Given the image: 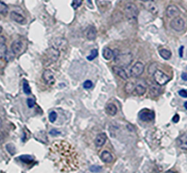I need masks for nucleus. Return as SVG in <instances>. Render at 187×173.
Wrapping results in <instances>:
<instances>
[{"label": "nucleus", "instance_id": "f257e3e1", "mask_svg": "<svg viewBox=\"0 0 187 173\" xmlns=\"http://www.w3.org/2000/svg\"><path fill=\"white\" fill-rule=\"evenodd\" d=\"M60 56V52L56 48L51 47L48 48L44 55V63L45 65H50L53 64L59 59Z\"/></svg>", "mask_w": 187, "mask_h": 173}, {"label": "nucleus", "instance_id": "f03ea898", "mask_svg": "<svg viewBox=\"0 0 187 173\" xmlns=\"http://www.w3.org/2000/svg\"><path fill=\"white\" fill-rule=\"evenodd\" d=\"M133 56L131 53H121L115 57V62L117 66L121 67H127L132 64Z\"/></svg>", "mask_w": 187, "mask_h": 173}, {"label": "nucleus", "instance_id": "7ed1b4c3", "mask_svg": "<svg viewBox=\"0 0 187 173\" xmlns=\"http://www.w3.org/2000/svg\"><path fill=\"white\" fill-rule=\"evenodd\" d=\"M138 14H139V10L135 4L130 3L126 5L124 8V15L127 20L131 22L135 21L138 18Z\"/></svg>", "mask_w": 187, "mask_h": 173}, {"label": "nucleus", "instance_id": "20e7f679", "mask_svg": "<svg viewBox=\"0 0 187 173\" xmlns=\"http://www.w3.org/2000/svg\"><path fill=\"white\" fill-rule=\"evenodd\" d=\"M154 79L158 85L164 86L170 80V78L162 70H156L154 72Z\"/></svg>", "mask_w": 187, "mask_h": 173}, {"label": "nucleus", "instance_id": "39448f33", "mask_svg": "<svg viewBox=\"0 0 187 173\" xmlns=\"http://www.w3.org/2000/svg\"><path fill=\"white\" fill-rule=\"evenodd\" d=\"M170 27L174 31L180 32L184 30L185 29V21L183 18L180 17H176L173 18L170 22Z\"/></svg>", "mask_w": 187, "mask_h": 173}, {"label": "nucleus", "instance_id": "423d86ee", "mask_svg": "<svg viewBox=\"0 0 187 173\" xmlns=\"http://www.w3.org/2000/svg\"><path fill=\"white\" fill-rule=\"evenodd\" d=\"M138 117L143 121H151L155 118V114L151 110L143 109L140 111Z\"/></svg>", "mask_w": 187, "mask_h": 173}, {"label": "nucleus", "instance_id": "0eeeda50", "mask_svg": "<svg viewBox=\"0 0 187 173\" xmlns=\"http://www.w3.org/2000/svg\"><path fill=\"white\" fill-rule=\"evenodd\" d=\"M144 64L140 61H138L132 67L130 73L133 77H139L143 73Z\"/></svg>", "mask_w": 187, "mask_h": 173}, {"label": "nucleus", "instance_id": "6e6552de", "mask_svg": "<svg viewBox=\"0 0 187 173\" xmlns=\"http://www.w3.org/2000/svg\"><path fill=\"white\" fill-rule=\"evenodd\" d=\"M180 12L178 7L174 4H170L166 9V15L169 18H175L178 17Z\"/></svg>", "mask_w": 187, "mask_h": 173}, {"label": "nucleus", "instance_id": "1a4fd4ad", "mask_svg": "<svg viewBox=\"0 0 187 173\" xmlns=\"http://www.w3.org/2000/svg\"><path fill=\"white\" fill-rule=\"evenodd\" d=\"M42 79L48 86H53L55 83L54 74L50 70H45L42 73Z\"/></svg>", "mask_w": 187, "mask_h": 173}, {"label": "nucleus", "instance_id": "9d476101", "mask_svg": "<svg viewBox=\"0 0 187 173\" xmlns=\"http://www.w3.org/2000/svg\"><path fill=\"white\" fill-rule=\"evenodd\" d=\"M23 44L21 40H14L11 45V50L15 55H19L23 51Z\"/></svg>", "mask_w": 187, "mask_h": 173}, {"label": "nucleus", "instance_id": "9b49d317", "mask_svg": "<svg viewBox=\"0 0 187 173\" xmlns=\"http://www.w3.org/2000/svg\"><path fill=\"white\" fill-rule=\"evenodd\" d=\"M112 69L113 71H114V73L116 74L118 77L121 78L122 79L124 80V81H127V80L128 79V75H127V72H125V70H124L122 67L116 65L114 66V67H112Z\"/></svg>", "mask_w": 187, "mask_h": 173}, {"label": "nucleus", "instance_id": "f8f14e48", "mask_svg": "<svg viewBox=\"0 0 187 173\" xmlns=\"http://www.w3.org/2000/svg\"><path fill=\"white\" fill-rule=\"evenodd\" d=\"M97 30L96 28L93 26H88L87 29H86L85 31V34H86V38L89 40H94L97 37Z\"/></svg>", "mask_w": 187, "mask_h": 173}, {"label": "nucleus", "instance_id": "ddd939ff", "mask_svg": "<svg viewBox=\"0 0 187 173\" xmlns=\"http://www.w3.org/2000/svg\"><path fill=\"white\" fill-rule=\"evenodd\" d=\"M107 140V135L105 133H100L97 135L94 140V144L97 147H102L105 144Z\"/></svg>", "mask_w": 187, "mask_h": 173}, {"label": "nucleus", "instance_id": "4468645a", "mask_svg": "<svg viewBox=\"0 0 187 173\" xmlns=\"http://www.w3.org/2000/svg\"><path fill=\"white\" fill-rule=\"evenodd\" d=\"M177 143L178 147L181 150H187V134H183L180 135L177 140Z\"/></svg>", "mask_w": 187, "mask_h": 173}, {"label": "nucleus", "instance_id": "2eb2a0df", "mask_svg": "<svg viewBox=\"0 0 187 173\" xmlns=\"http://www.w3.org/2000/svg\"><path fill=\"white\" fill-rule=\"evenodd\" d=\"M54 45L53 46V48H56L57 50H64V48H67V41L65 39L62 38V37H59V38H56L54 41Z\"/></svg>", "mask_w": 187, "mask_h": 173}, {"label": "nucleus", "instance_id": "dca6fc26", "mask_svg": "<svg viewBox=\"0 0 187 173\" xmlns=\"http://www.w3.org/2000/svg\"><path fill=\"white\" fill-rule=\"evenodd\" d=\"M100 158H101L102 161L104 163H111L114 160V156L113 155L110 153L108 150H104V151L102 152V153L100 154Z\"/></svg>", "mask_w": 187, "mask_h": 173}, {"label": "nucleus", "instance_id": "f3484780", "mask_svg": "<svg viewBox=\"0 0 187 173\" xmlns=\"http://www.w3.org/2000/svg\"><path fill=\"white\" fill-rule=\"evenodd\" d=\"M10 18L18 23H23L25 21L24 17L18 12H15V11H12L10 13Z\"/></svg>", "mask_w": 187, "mask_h": 173}, {"label": "nucleus", "instance_id": "a211bd4d", "mask_svg": "<svg viewBox=\"0 0 187 173\" xmlns=\"http://www.w3.org/2000/svg\"><path fill=\"white\" fill-rule=\"evenodd\" d=\"M105 110H106L107 114L109 115V116H116L118 111V108H117V107H116V105L113 103L108 104V105L106 106V109Z\"/></svg>", "mask_w": 187, "mask_h": 173}, {"label": "nucleus", "instance_id": "6ab92c4d", "mask_svg": "<svg viewBox=\"0 0 187 173\" xmlns=\"http://www.w3.org/2000/svg\"><path fill=\"white\" fill-rule=\"evenodd\" d=\"M103 56L105 59H106V60H110V59L113 57V56H114V51H113L110 48L106 47V48H105L104 49H103Z\"/></svg>", "mask_w": 187, "mask_h": 173}, {"label": "nucleus", "instance_id": "aec40b11", "mask_svg": "<svg viewBox=\"0 0 187 173\" xmlns=\"http://www.w3.org/2000/svg\"><path fill=\"white\" fill-rule=\"evenodd\" d=\"M135 92H136V94L139 96L144 95L146 92V88L145 87V86H143V85L138 84V86H135Z\"/></svg>", "mask_w": 187, "mask_h": 173}, {"label": "nucleus", "instance_id": "412c9836", "mask_svg": "<svg viewBox=\"0 0 187 173\" xmlns=\"http://www.w3.org/2000/svg\"><path fill=\"white\" fill-rule=\"evenodd\" d=\"M159 55L161 56V57L162 59H164V60H168L171 58L172 56V53L170 51L167 49H162L159 51Z\"/></svg>", "mask_w": 187, "mask_h": 173}, {"label": "nucleus", "instance_id": "4be33fe9", "mask_svg": "<svg viewBox=\"0 0 187 173\" xmlns=\"http://www.w3.org/2000/svg\"><path fill=\"white\" fill-rule=\"evenodd\" d=\"M135 83H132V82H128V83L126 84L125 86V92L127 93V94H131L135 91Z\"/></svg>", "mask_w": 187, "mask_h": 173}, {"label": "nucleus", "instance_id": "5701e85b", "mask_svg": "<svg viewBox=\"0 0 187 173\" xmlns=\"http://www.w3.org/2000/svg\"><path fill=\"white\" fill-rule=\"evenodd\" d=\"M9 7L5 3L0 1V14L1 15H6L8 12Z\"/></svg>", "mask_w": 187, "mask_h": 173}, {"label": "nucleus", "instance_id": "b1692460", "mask_svg": "<svg viewBox=\"0 0 187 173\" xmlns=\"http://www.w3.org/2000/svg\"><path fill=\"white\" fill-rule=\"evenodd\" d=\"M7 52V45L4 43H0V59L4 58Z\"/></svg>", "mask_w": 187, "mask_h": 173}, {"label": "nucleus", "instance_id": "393cba45", "mask_svg": "<svg viewBox=\"0 0 187 173\" xmlns=\"http://www.w3.org/2000/svg\"><path fill=\"white\" fill-rule=\"evenodd\" d=\"M23 92L26 94H31V89H30V86H29V83L24 80L23 82Z\"/></svg>", "mask_w": 187, "mask_h": 173}, {"label": "nucleus", "instance_id": "a878e982", "mask_svg": "<svg viewBox=\"0 0 187 173\" xmlns=\"http://www.w3.org/2000/svg\"><path fill=\"white\" fill-rule=\"evenodd\" d=\"M98 56V51L97 49H93L91 51V54L87 56V59L89 61H92Z\"/></svg>", "mask_w": 187, "mask_h": 173}, {"label": "nucleus", "instance_id": "bb28decb", "mask_svg": "<svg viewBox=\"0 0 187 173\" xmlns=\"http://www.w3.org/2000/svg\"><path fill=\"white\" fill-rule=\"evenodd\" d=\"M15 55L14 54L13 52L12 51V50H10V51H7V53H6L5 56H4V58H5V60L7 61H12V59H14V57H15Z\"/></svg>", "mask_w": 187, "mask_h": 173}, {"label": "nucleus", "instance_id": "cd10ccee", "mask_svg": "<svg viewBox=\"0 0 187 173\" xmlns=\"http://www.w3.org/2000/svg\"><path fill=\"white\" fill-rule=\"evenodd\" d=\"M20 159L26 164H29L33 161V158L29 156H20Z\"/></svg>", "mask_w": 187, "mask_h": 173}, {"label": "nucleus", "instance_id": "c85d7f7f", "mask_svg": "<svg viewBox=\"0 0 187 173\" xmlns=\"http://www.w3.org/2000/svg\"><path fill=\"white\" fill-rule=\"evenodd\" d=\"M82 3L83 0H73L72 2V7H73L74 10H77L82 4Z\"/></svg>", "mask_w": 187, "mask_h": 173}, {"label": "nucleus", "instance_id": "c756f323", "mask_svg": "<svg viewBox=\"0 0 187 173\" xmlns=\"http://www.w3.org/2000/svg\"><path fill=\"white\" fill-rule=\"evenodd\" d=\"M6 148H7V151L10 153L11 155H13L15 153V148L13 145H11V144H8L6 146Z\"/></svg>", "mask_w": 187, "mask_h": 173}, {"label": "nucleus", "instance_id": "7c9ffc66", "mask_svg": "<svg viewBox=\"0 0 187 173\" xmlns=\"http://www.w3.org/2000/svg\"><path fill=\"white\" fill-rule=\"evenodd\" d=\"M57 119V113L55 111H52V112L50 113L49 114V121L51 123H53L56 121V120Z\"/></svg>", "mask_w": 187, "mask_h": 173}, {"label": "nucleus", "instance_id": "2f4dec72", "mask_svg": "<svg viewBox=\"0 0 187 173\" xmlns=\"http://www.w3.org/2000/svg\"><path fill=\"white\" fill-rule=\"evenodd\" d=\"M92 86H93V83H92V81H89V80H87V81H85L84 83H83V88L86 89H90Z\"/></svg>", "mask_w": 187, "mask_h": 173}, {"label": "nucleus", "instance_id": "473e14b6", "mask_svg": "<svg viewBox=\"0 0 187 173\" xmlns=\"http://www.w3.org/2000/svg\"><path fill=\"white\" fill-rule=\"evenodd\" d=\"M89 169L92 172H100L102 171V167L100 166H95V165H94V166H91Z\"/></svg>", "mask_w": 187, "mask_h": 173}, {"label": "nucleus", "instance_id": "72a5a7b5", "mask_svg": "<svg viewBox=\"0 0 187 173\" xmlns=\"http://www.w3.org/2000/svg\"><path fill=\"white\" fill-rule=\"evenodd\" d=\"M27 105L29 108H34V105H35V102H34V100L33 99L29 98L27 100Z\"/></svg>", "mask_w": 187, "mask_h": 173}, {"label": "nucleus", "instance_id": "f704fd0d", "mask_svg": "<svg viewBox=\"0 0 187 173\" xmlns=\"http://www.w3.org/2000/svg\"><path fill=\"white\" fill-rule=\"evenodd\" d=\"M178 94L181 97H183V98H187V90H185V89H181V90H180L178 92Z\"/></svg>", "mask_w": 187, "mask_h": 173}, {"label": "nucleus", "instance_id": "c9c22d12", "mask_svg": "<svg viewBox=\"0 0 187 173\" xmlns=\"http://www.w3.org/2000/svg\"><path fill=\"white\" fill-rule=\"evenodd\" d=\"M148 9L152 12H156V7L155 5H148Z\"/></svg>", "mask_w": 187, "mask_h": 173}, {"label": "nucleus", "instance_id": "e433bc0d", "mask_svg": "<svg viewBox=\"0 0 187 173\" xmlns=\"http://www.w3.org/2000/svg\"><path fill=\"white\" fill-rule=\"evenodd\" d=\"M172 121H173L174 123H178L179 121V120H180V116H179V115L178 114H175V116H173V118H172Z\"/></svg>", "mask_w": 187, "mask_h": 173}, {"label": "nucleus", "instance_id": "4c0bfd02", "mask_svg": "<svg viewBox=\"0 0 187 173\" xmlns=\"http://www.w3.org/2000/svg\"><path fill=\"white\" fill-rule=\"evenodd\" d=\"M179 56L180 58L183 57V46H180V48H179Z\"/></svg>", "mask_w": 187, "mask_h": 173}, {"label": "nucleus", "instance_id": "58836bf2", "mask_svg": "<svg viewBox=\"0 0 187 173\" xmlns=\"http://www.w3.org/2000/svg\"><path fill=\"white\" fill-rule=\"evenodd\" d=\"M181 78L183 80V81H187V73H186V72H184V73L182 74Z\"/></svg>", "mask_w": 187, "mask_h": 173}, {"label": "nucleus", "instance_id": "ea45409f", "mask_svg": "<svg viewBox=\"0 0 187 173\" xmlns=\"http://www.w3.org/2000/svg\"><path fill=\"white\" fill-rule=\"evenodd\" d=\"M50 134H52V135H57V134H59V132L58 131H56V130L53 129V130H51V131L50 132Z\"/></svg>", "mask_w": 187, "mask_h": 173}, {"label": "nucleus", "instance_id": "a19ab883", "mask_svg": "<svg viewBox=\"0 0 187 173\" xmlns=\"http://www.w3.org/2000/svg\"><path fill=\"white\" fill-rule=\"evenodd\" d=\"M2 125H3V121H2V119L0 118V130H1V129L2 128Z\"/></svg>", "mask_w": 187, "mask_h": 173}, {"label": "nucleus", "instance_id": "79ce46f5", "mask_svg": "<svg viewBox=\"0 0 187 173\" xmlns=\"http://www.w3.org/2000/svg\"><path fill=\"white\" fill-rule=\"evenodd\" d=\"M141 1H143L145 2H153L154 0H141Z\"/></svg>", "mask_w": 187, "mask_h": 173}, {"label": "nucleus", "instance_id": "37998d69", "mask_svg": "<svg viewBox=\"0 0 187 173\" xmlns=\"http://www.w3.org/2000/svg\"><path fill=\"white\" fill-rule=\"evenodd\" d=\"M164 173H175V172H172V171H171V170H169V171H167V172H165Z\"/></svg>", "mask_w": 187, "mask_h": 173}, {"label": "nucleus", "instance_id": "c03bdc74", "mask_svg": "<svg viewBox=\"0 0 187 173\" xmlns=\"http://www.w3.org/2000/svg\"><path fill=\"white\" fill-rule=\"evenodd\" d=\"M184 108H186V109L187 110V102H185V103H184Z\"/></svg>", "mask_w": 187, "mask_h": 173}, {"label": "nucleus", "instance_id": "a18cd8bd", "mask_svg": "<svg viewBox=\"0 0 187 173\" xmlns=\"http://www.w3.org/2000/svg\"><path fill=\"white\" fill-rule=\"evenodd\" d=\"M88 1H89V4H92V0H88Z\"/></svg>", "mask_w": 187, "mask_h": 173}, {"label": "nucleus", "instance_id": "49530a36", "mask_svg": "<svg viewBox=\"0 0 187 173\" xmlns=\"http://www.w3.org/2000/svg\"><path fill=\"white\" fill-rule=\"evenodd\" d=\"M1 30H2V29H1V26H0V33L1 32Z\"/></svg>", "mask_w": 187, "mask_h": 173}]
</instances>
